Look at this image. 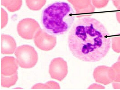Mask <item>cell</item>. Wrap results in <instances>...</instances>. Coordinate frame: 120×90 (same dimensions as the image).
Here are the masks:
<instances>
[{
	"mask_svg": "<svg viewBox=\"0 0 120 90\" xmlns=\"http://www.w3.org/2000/svg\"><path fill=\"white\" fill-rule=\"evenodd\" d=\"M75 13L71 5L64 2L54 3L44 9L41 21L45 30L53 35H64L74 23Z\"/></svg>",
	"mask_w": 120,
	"mask_h": 90,
	"instance_id": "cell-2",
	"label": "cell"
},
{
	"mask_svg": "<svg viewBox=\"0 0 120 90\" xmlns=\"http://www.w3.org/2000/svg\"><path fill=\"white\" fill-rule=\"evenodd\" d=\"M49 72L52 79L61 81L68 74L67 62L62 58L54 59L50 64Z\"/></svg>",
	"mask_w": 120,
	"mask_h": 90,
	"instance_id": "cell-6",
	"label": "cell"
},
{
	"mask_svg": "<svg viewBox=\"0 0 120 90\" xmlns=\"http://www.w3.org/2000/svg\"><path fill=\"white\" fill-rule=\"evenodd\" d=\"M19 62L17 59L12 56H5L1 60V75L11 76L17 72Z\"/></svg>",
	"mask_w": 120,
	"mask_h": 90,
	"instance_id": "cell-9",
	"label": "cell"
},
{
	"mask_svg": "<svg viewBox=\"0 0 120 90\" xmlns=\"http://www.w3.org/2000/svg\"><path fill=\"white\" fill-rule=\"evenodd\" d=\"M41 28L38 23L30 18L24 19L20 21L17 26V32L19 36L26 40L34 39Z\"/></svg>",
	"mask_w": 120,
	"mask_h": 90,
	"instance_id": "cell-4",
	"label": "cell"
},
{
	"mask_svg": "<svg viewBox=\"0 0 120 90\" xmlns=\"http://www.w3.org/2000/svg\"><path fill=\"white\" fill-rule=\"evenodd\" d=\"M118 61H120V55L119 56L118 58Z\"/></svg>",
	"mask_w": 120,
	"mask_h": 90,
	"instance_id": "cell-24",
	"label": "cell"
},
{
	"mask_svg": "<svg viewBox=\"0 0 120 90\" xmlns=\"http://www.w3.org/2000/svg\"><path fill=\"white\" fill-rule=\"evenodd\" d=\"M112 0V1H113V0Z\"/></svg>",
	"mask_w": 120,
	"mask_h": 90,
	"instance_id": "cell-25",
	"label": "cell"
},
{
	"mask_svg": "<svg viewBox=\"0 0 120 90\" xmlns=\"http://www.w3.org/2000/svg\"><path fill=\"white\" fill-rule=\"evenodd\" d=\"M116 19L118 22L120 24V12H116Z\"/></svg>",
	"mask_w": 120,
	"mask_h": 90,
	"instance_id": "cell-23",
	"label": "cell"
},
{
	"mask_svg": "<svg viewBox=\"0 0 120 90\" xmlns=\"http://www.w3.org/2000/svg\"><path fill=\"white\" fill-rule=\"evenodd\" d=\"M32 89H49L48 87L45 84L38 83L33 86L31 88Z\"/></svg>",
	"mask_w": 120,
	"mask_h": 90,
	"instance_id": "cell-19",
	"label": "cell"
},
{
	"mask_svg": "<svg viewBox=\"0 0 120 90\" xmlns=\"http://www.w3.org/2000/svg\"><path fill=\"white\" fill-rule=\"evenodd\" d=\"M112 87L115 89H120V82H113Z\"/></svg>",
	"mask_w": 120,
	"mask_h": 90,
	"instance_id": "cell-22",
	"label": "cell"
},
{
	"mask_svg": "<svg viewBox=\"0 0 120 90\" xmlns=\"http://www.w3.org/2000/svg\"><path fill=\"white\" fill-rule=\"evenodd\" d=\"M93 76L96 82L107 85L113 82L111 67L105 66H99L95 68Z\"/></svg>",
	"mask_w": 120,
	"mask_h": 90,
	"instance_id": "cell-8",
	"label": "cell"
},
{
	"mask_svg": "<svg viewBox=\"0 0 120 90\" xmlns=\"http://www.w3.org/2000/svg\"><path fill=\"white\" fill-rule=\"evenodd\" d=\"M88 89H105L104 87L101 84H99L93 83L90 85Z\"/></svg>",
	"mask_w": 120,
	"mask_h": 90,
	"instance_id": "cell-20",
	"label": "cell"
},
{
	"mask_svg": "<svg viewBox=\"0 0 120 90\" xmlns=\"http://www.w3.org/2000/svg\"><path fill=\"white\" fill-rule=\"evenodd\" d=\"M34 40L38 48L45 51L52 50L57 42L56 38L54 35H49L45 30L41 28L36 33Z\"/></svg>",
	"mask_w": 120,
	"mask_h": 90,
	"instance_id": "cell-5",
	"label": "cell"
},
{
	"mask_svg": "<svg viewBox=\"0 0 120 90\" xmlns=\"http://www.w3.org/2000/svg\"><path fill=\"white\" fill-rule=\"evenodd\" d=\"M49 87V89H60V86L59 83L53 81H50L45 83Z\"/></svg>",
	"mask_w": 120,
	"mask_h": 90,
	"instance_id": "cell-18",
	"label": "cell"
},
{
	"mask_svg": "<svg viewBox=\"0 0 120 90\" xmlns=\"http://www.w3.org/2000/svg\"><path fill=\"white\" fill-rule=\"evenodd\" d=\"M112 47L114 51L120 53V35L112 38L111 40Z\"/></svg>",
	"mask_w": 120,
	"mask_h": 90,
	"instance_id": "cell-15",
	"label": "cell"
},
{
	"mask_svg": "<svg viewBox=\"0 0 120 90\" xmlns=\"http://www.w3.org/2000/svg\"><path fill=\"white\" fill-rule=\"evenodd\" d=\"M109 0H92V4L95 8L101 9L106 7Z\"/></svg>",
	"mask_w": 120,
	"mask_h": 90,
	"instance_id": "cell-16",
	"label": "cell"
},
{
	"mask_svg": "<svg viewBox=\"0 0 120 90\" xmlns=\"http://www.w3.org/2000/svg\"><path fill=\"white\" fill-rule=\"evenodd\" d=\"M17 48L15 39L8 35H1V53L3 54H13Z\"/></svg>",
	"mask_w": 120,
	"mask_h": 90,
	"instance_id": "cell-10",
	"label": "cell"
},
{
	"mask_svg": "<svg viewBox=\"0 0 120 90\" xmlns=\"http://www.w3.org/2000/svg\"><path fill=\"white\" fill-rule=\"evenodd\" d=\"M113 64L112 66L113 82H120V61Z\"/></svg>",
	"mask_w": 120,
	"mask_h": 90,
	"instance_id": "cell-14",
	"label": "cell"
},
{
	"mask_svg": "<svg viewBox=\"0 0 120 90\" xmlns=\"http://www.w3.org/2000/svg\"><path fill=\"white\" fill-rule=\"evenodd\" d=\"M2 5L10 12L19 10L22 4V0H1Z\"/></svg>",
	"mask_w": 120,
	"mask_h": 90,
	"instance_id": "cell-11",
	"label": "cell"
},
{
	"mask_svg": "<svg viewBox=\"0 0 120 90\" xmlns=\"http://www.w3.org/2000/svg\"><path fill=\"white\" fill-rule=\"evenodd\" d=\"M72 4L75 11L77 18H82L91 16L94 12L95 7L92 4V0H68Z\"/></svg>",
	"mask_w": 120,
	"mask_h": 90,
	"instance_id": "cell-7",
	"label": "cell"
},
{
	"mask_svg": "<svg viewBox=\"0 0 120 90\" xmlns=\"http://www.w3.org/2000/svg\"><path fill=\"white\" fill-rule=\"evenodd\" d=\"M15 55L19 65L22 68L28 69L35 66L38 62V53L33 47L23 45L17 48Z\"/></svg>",
	"mask_w": 120,
	"mask_h": 90,
	"instance_id": "cell-3",
	"label": "cell"
},
{
	"mask_svg": "<svg viewBox=\"0 0 120 90\" xmlns=\"http://www.w3.org/2000/svg\"><path fill=\"white\" fill-rule=\"evenodd\" d=\"M68 42L72 54L87 62L101 60L109 52L111 44L110 35L104 26L98 20L87 17L74 22Z\"/></svg>",
	"mask_w": 120,
	"mask_h": 90,
	"instance_id": "cell-1",
	"label": "cell"
},
{
	"mask_svg": "<svg viewBox=\"0 0 120 90\" xmlns=\"http://www.w3.org/2000/svg\"><path fill=\"white\" fill-rule=\"evenodd\" d=\"M113 3L116 8L120 10V0H115L113 1Z\"/></svg>",
	"mask_w": 120,
	"mask_h": 90,
	"instance_id": "cell-21",
	"label": "cell"
},
{
	"mask_svg": "<svg viewBox=\"0 0 120 90\" xmlns=\"http://www.w3.org/2000/svg\"><path fill=\"white\" fill-rule=\"evenodd\" d=\"M46 2V0H26L28 7L33 11H38L41 9Z\"/></svg>",
	"mask_w": 120,
	"mask_h": 90,
	"instance_id": "cell-13",
	"label": "cell"
},
{
	"mask_svg": "<svg viewBox=\"0 0 120 90\" xmlns=\"http://www.w3.org/2000/svg\"><path fill=\"white\" fill-rule=\"evenodd\" d=\"M18 79V73L11 76H4L1 75V86L9 88L14 86Z\"/></svg>",
	"mask_w": 120,
	"mask_h": 90,
	"instance_id": "cell-12",
	"label": "cell"
},
{
	"mask_svg": "<svg viewBox=\"0 0 120 90\" xmlns=\"http://www.w3.org/2000/svg\"><path fill=\"white\" fill-rule=\"evenodd\" d=\"M8 15L7 12L3 9H2L1 12V26L2 28L6 26L8 22Z\"/></svg>",
	"mask_w": 120,
	"mask_h": 90,
	"instance_id": "cell-17",
	"label": "cell"
}]
</instances>
